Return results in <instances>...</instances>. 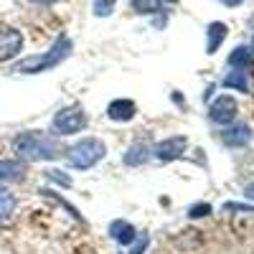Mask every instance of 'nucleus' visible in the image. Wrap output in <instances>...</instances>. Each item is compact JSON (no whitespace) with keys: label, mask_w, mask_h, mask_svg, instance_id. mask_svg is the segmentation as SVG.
Segmentation results:
<instances>
[{"label":"nucleus","mask_w":254,"mask_h":254,"mask_svg":"<svg viewBox=\"0 0 254 254\" xmlns=\"http://www.w3.org/2000/svg\"><path fill=\"white\" fill-rule=\"evenodd\" d=\"M71 49H74L71 38L61 33V36L54 41V46H51L49 51L36 54V56H26V59L15 61V64H13V71H15V74H44V71H49V69H56L61 61H66V59L71 56Z\"/></svg>","instance_id":"obj_1"},{"label":"nucleus","mask_w":254,"mask_h":254,"mask_svg":"<svg viewBox=\"0 0 254 254\" xmlns=\"http://www.w3.org/2000/svg\"><path fill=\"white\" fill-rule=\"evenodd\" d=\"M13 150L23 160H56L61 155L59 142L54 137L44 135V132H38V130H28V132L15 135Z\"/></svg>","instance_id":"obj_2"},{"label":"nucleus","mask_w":254,"mask_h":254,"mask_svg":"<svg viewBox=\"0 0 254 254\" xmlns=\"http://www.w3.org/2000/svg\"><path fill=\"white\" fill-rule=\"evenodd\" d=\"M104 155H107V147H104V142L99 137H81L66 150V160L76 171H89Z\"/></svg>","instance_id":"obj_3"},{"label":"nucleus","mask_w":254,"mask_h":254,"mask_svg":"<svg viewBox=\"0 0 254 254\" xmlns=\"http://www.w3.org/2000/svg\"><path fill=\"white\" fill-rule=\"evenodd\" d=\"M87 112H84L81 104H69V107H61L54 120H51V130L59 135V137H69V135H76L87 127Z\"/></svg>","instance_id":"obj_4"},{"label":"nucleus","mask_w":254,"mask_h":254,"mask_svg":"<svg viewBox=\"0 0 254 254\" xmlns=\"http://www.w3.org/2000/svg\"><path fill=\"white\" fill-rule=\"evenodd\" d=\"M237 115H239V104H237V99L231 94H219L214 102L208 104V120L214 125L226 127V125H231L237 120Z\"/></svg>","instance_id":"obj_5"},{"label":"nucleus","mask_w":254,"mask_h":254,"mask_svg":"<svg viewBox=\"0 0 254 254\" xmlns=\"http://www.w3.org/2000/svg\"><path fill=\"white\" fill-rule=\"evenodd\" d=\"M188 150V137L186 135H173V137H165L153 147V158L160 163H171L178 160L183 153Z\"/></svg>","instance_id":"obj_6"},{"label":"nucleus","mask_w":254,"mask_h":254,"mask_svg":"<svg viewBox=\"0 0 254 254\" xmlns=\"http://www.w3.org/2000/svg\"><path fill=\"white\" fill-rule=\"evenodd\" d=\"M23 49V33L15 28H0V61H10Z\"/></svg>","instance_id":"obj_7"},{"label":"nucleus","mask_w":254,"mask_h":254,"mask_svg":"<svg viewBox=\"0 0 254 254\" xmlns=\"http://www.w3.org/2000/svg\"><path fill=\"white\" fill-rule=\"evenodd\" d=\"M252 137H254L252 127L244 125V122L226 125V127H224V132H221V142H224L226 147H244V145L252 142Z\"/></svg>","instance_id":"obj_8"},{"label":"nucleus","mask_w":254,"mask_h":254,"mask_svg":"<svg viewBox=\"0 0 254 254\" xmlns=\"http://www.w3.org/2000/svg\"><path fill=\"white\" fill-rule=\"evenodd\" d=\"M137 115V104L132 99H115L107 107V117L112 122H130Z\"/></svg>","instance_id":"obj_9"},{"label":"nucleus","mask_w":254,"mask_h":254,"mask_svg":"<svg viewBox=\"0 0 254 254\" xmlns=\"http://www.w3.org/2000/svg\"><path fill=\"white\" fill-rule=\"evenodd\" d=\"M110 237H112L120 247H127V244H135L137 229H135L130 221H125V219H115V221L110 224Z\"/></svg>","instance_id":"obj_10"},{"label":"nucleus","mask_w":254,"mask_h":254,"mask_svg":"<svg viewBox=\"0 0 254 254\" xmlns=\"http://www.w3.org/2000/svg\"><path fill=\"white\" fill-rule=\"evenodd\" d=\"M226 33H229V28H226V23H221V20H214V23H208V26H206V36H208L206 54H208V56H214V54L219 51V46L224 44Z\"/></svg>","instance_id":"obj_11"},{"label":"nucleus","mask_w":254,"mask_h":254,"mask_svg":"<svg viewBox=\"0 0 254 254\" xmlns=\"http://www.w3.org/2000/svg\"><path fill=\"white\" fill-rule=\"evenodd\" d=\"M153 158V147H147L145 142H135L130 150H127L125 155H122V160H125V165H142V163H147Z\"/></svg>","instance_id":"obj_12"},{"label":"nucleus","mask_w":254,"mask_h":254,"mask_svg":"<svg viewBox=\"0 0 254 254\" xmlns=\"http://www.w3.org/2000/svg\"><path fill=\"white\" fill-rule=\"evenodd\" d=\"M252 64H254V54H252L249 46H237L229 54V66L231 69H249Z\"/></svg>","instance_id":"obj_13"},{"label":"nucleus","mask_w":254,"mask_h":254,"mask_svg":"<svg viewBox=\"0 0 254 254\" xmlns=\"http://www.w3.org/2000/svg\"><path fill=\"white\" fill-rule=\"evenodd\" d=\"M26 173L23 160H0V181H15Z\"/></svg>","instance_id":"obj_14"},{"label":"nucleus","mask_w":254,"mask_h":254,"mask_svg":"<svg viewBox=\"0 0 254 254\" xmlns=\"http://www.w3.org/2000/svg\"><path fill=\"white\" fill-rule=\"evenodd\" d=\"M224 87L226 89H237V92H249V81H247V74L244 69H231L226 76H224Z\"/></svg>","instance_id":"obj_15"},{"label":"nucleus","mask_w":254,"mask_h":254,"mask_svg":"<svg viewBox=\"0 0 254 254\" xmlns=\"http://www.w3.org/2000/svg\"><path fill=\"white\" fill-rule=\"evenodd\" d=\"M15 211V193L10 188L0 186V221H8Z\"/></svg>","instance_id":"obj_16"},{"label":"nucleus","mask_w":254,"mask_h":254,"mask_svg":"<svg viewBox=\"0 0 254 254\" xmlns=\"http://www.w3.org/2000/svg\"><path fill=\"white\" fill-rule=\"evenodd\" d=\"M132 3V10L135 13H145V15H158L165 10V3H160V0H130Z\"/></svg>","instance_id":"obj_17"},{"label":"nucleus","mask_w":254,"mask_h":254,"mask_svg":"<svg viewBox=\"0 0 254 254\" xmlns=\"http://www.w3.org/2000/svg\"><path fill=\"white\" fill-rule=\"evenodd\" d=\"M115 5H117V0H94L92 3V13L97 18H107L115 13Z\"/></svg>","instance_id":"obj_18"},{"label":"nucleus","mask_w":254,"mask_h":254,"mask_svg":"<svg viewBox=\"0 0 254 254\" xmlns=\"http://www.w3.org/2000/svg\"><path fill=\"white\" fill-rule=\"evenodd\" d=\"M46 178H49L51 183H56V186H64V188H71V186H74L71 176H69V173H64V171H56V168L46 171Z\"/></svg>","instance_id":"obj_19"},{"label":"nucleus","mask_w":254,"mask_h":254,"mask_svg":"<svg viewBox=\"0 0 254 254\" xmlns=\"http://www.w3.org/2000/svg\"><path fill=\"white\" fill-rule=\"evenodd\" d=\"M211 211H214V208H211V203H196V206L188 208V216L190 219H201V216H208Z\"/></svg>","instance_id":"obj_20"},{"label":"nucleus","mask_w":254,"mask_h":254,"mask_svg":"<svg viewBox=\"0 0 254 254\" xmlns=\"http://www.w3.org/2000/svg\"><path fill=\"white\" fill-rule=\"evenodd\" d=\"M221 211H239V214H254V206H247V203H224Z\"/></svg>","instance_id":"obj_21"},{"label":"nucleus","mask_w":254,"mask_h":254,"mask_svg":"<svg viewBox=\"0 0 254 254\" xmlns=\"http://www.w3.org/2000/svg\"><path fill=\"white\" fill-rule=\"evenodd\" d=\"M147 242H150L147 237H142V239L137 237V239H135V247H132V252H130V254H145V249H147Z\"/></svg>","instance_id":"obj_22"},{"label":"nucleus","mask_w":254,"mask_h":254,"mask_svg":"<svg viewBox=\"0 0 254 254\" xmlns=\"http://www.w3.org/2000/svg\"><path fill=\"white\" fill-rule=\"evenodd\" d=\"M244 198H252V201H254V183L244 186Z\"/></svg>","instance_id":"obj_23"},{"label":"nucleus","mask_w":254,"mask_h":254,"mask_svg":"<svg viewBox=\"0 0 254 254\" xmlns=\"http://www.w3.org/2000/svg\"><path fill=\"white\" fill-rule=\"evenodd\" d=\"M221 3H224V5H229V8H237V5H242V3H244V0H221Z\"/></svg>","instance_id":"obj_24"},{"label":"nucleus","mask_w":254,"mask_h":254,"mask_svg":"<svg viewBox=\"0 0 254 254\" xmlns=\"http://www.w3.org/2000/svg\"><path fill=\"white\" fill-rule=\"evenodd\" d=\"M33 3H38V5H56V3H61V0H33Z\"/></svg>","instance_id":"obj_25"},{"label":"nucleus","mask_w":254,"mask_h":254,"mask_svg":"<svg viewBox=\"0 0 254 254\" xmlns=\"http://www.w3.org/2000/svg\"><path fill=\"white\" fill-rule=\"evenodd\" d=\"M160 3H163V0H160ZM165 3H171V5H176V3H178V0H165Z\"/></svg>","instance_id":"obj_26"},{"label":"nucleus","mask_w":254,"mask_h":254,"mask_svg":"<svg viewBox=\"0 0 254 254\" xmlns=\"http://www.w3.org/2000/svg\"><path fill=\"white\" fill-rule=\"evenodd\" d=\"M249 49H252V54H254V41H252V46H249Z\"/></svg>","instance_id":"obj_27"}]
</instances>
